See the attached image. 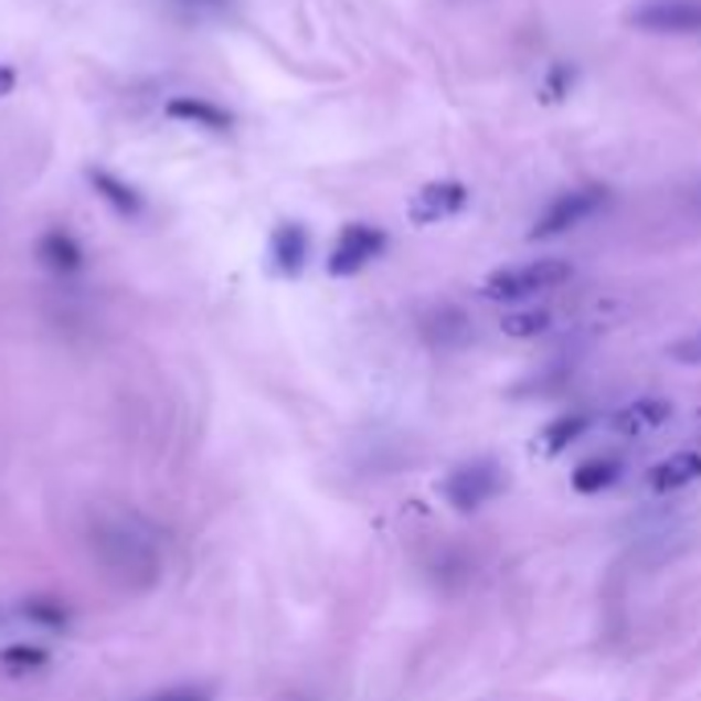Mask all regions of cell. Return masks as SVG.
<instances>
[{
    "mask_svg": "<svg viewBox=\"0 0 701 701\" xmlns=\"http://www.w3.org/2000/svg\"><path fill=\"white\" fill-rule=\"evenodd\" d=\"M91 550L99 559L103 574L128 591H148L160 578V554L144 533L128 521H99L91 533Z\"/></svg>",
    "mask_w": 701,
    "mask_h": 701,
    "instance_id": "cell-1",
    "label": "cell"
},
{
    "mask_svg": "<svg viewBox=\"0 0 701 701\" xmlns=\"http://www.w3.org/2000/svg\"><path fill=\"white\" fill-rule=\"evenodd\" d=\"M574 275L566 258H538V263H521L509 272H492L485 279V300L509 304V300H530L542 291H554Z\"/></svg>",
    "mask_w": 701,
    "mask_h": 701,
    "instance_id": "cell-2",
    "label": "cell"
},
{
    "mask_svg": "<svg viewBox=\"0 0 701 701\" xmlns=\"http://www.w3.org/2000/svg\"><path fill=\"white\" fill-rule=\"evenodd\" d=\"M607 189L599 185H587V189H571V193H562V198L550 201V210L538 217V226L530 230V238H559L566 230L583 226L587 217H595L607 205Z\"/></svg>",
    "mask_w": 701,
    "mask_h": 701,
    "instance_id": "cell-3",
    "label": "cell"
},
{
    "mask_svg": "<svg viewBox=\"0 0 701 701\" xmlns=\"http://www.w3.org/2000/svg\"><path fill=\"white\" fill-rule=\"evenodd\" d=\"M504 488V472L492 464V459H476V464H464L456 472L447 476V501L456 504L459 513H472L480 504H488L497 492Z\"/></svg>",
    "mask_w": 701,
    "mask_h": 701,
    "instance_id": "cell-4",
    "label": "cell"
},
{
    "mask_svg": "<svg viewBox=\"0 0 701 701\" xmlns=\"http://www.w3.org/2000/svg\"><path fill=\"white\" fill-rule=\"evenodd\" d=\"M382 251H386V234L378 226H361V222H353V226L341 230V238L332 246L329 275H358L361 267H370Z\"/></svg>",
    "mask_w": 701,
    "mask_h": 701,
    "instance_id": "cell-5",
    "label": "cell"
},
{
    "mask_svg": "<svg viewBox=\"0 0 701 701\" xmlns=\"http://www.w3.org/2000/svg\"><path fill=\"white\" fill-rule=\"evenodd\" d=\"M631 25L648 33H701V0H652L631 13Z\"/></svg>",
    "mask_w": 701,
    "mask_h": 701,
    "instance_id": "cell-6",
    "label": "cell"
},
{
    "mask_svg": "<svg viewBox=\"0 0 701 701\" xmlns=\"http://www.w3.org/2000/svg\"><path fill=\"white\" fill-rule=\"evenodd\" d=\"M468 205V189L459 181H439V185H427L411 205V217L418 226H431V222H444V217H456L459 210Z\"/></svg>",
    "mask_w": 701,
    "mask_h": 701,
    "instance_id": "cell-7",
    "label": "cell"
},
{
    "mask_svg": "<svg viewBox=\"0 0 701 701\" xmlns=\"http://www.w3.org/2000/svg\"><path fill=\"white\" fill-rule=\"evenodd\" d=\"M38 258L45 263V272H54V275H78L86 263L83 246L74 243V234H66V230H50V234H42Z\"/></svg>",
    "mask_w": 701,
    "mask_h": 701,
    "instance_id": "cell-8",
    "label": "cell"
},
{
    "mask_svg": "<svg viewBox=\"0 0 701 701\" xmlns=\"http://www.w3.org/2000/svg\"><path fill=\"white\" fill-rule=\"evenodd\" d=\"M164 115L169 119H181V124H198V128L210 131H226L234 124V115L226 107H217L210 99H193V95H177V99L164 103Z\"/></svg>",
    "mask_w": 701,
    "mask_h": 701,
    "instance_id": "cell-9",
    "label": "cell"
},
{
    "mask_svg": "<svg viewBox=\"0 0 701 701\" xmlns=\"http://www.w3.org/2000/svg\"><path fill=\"white\" fill-rule=\"evenodd\" d=\"M698 476H701L698 452H677V456L660 459L657 468L648 472V488H652V492H677V488L693 485Z\"/></svg>",
    "mask_w": 701,
    "mask_h": 701,
    "instance_id": "cell-10",
    "label": "cell"
},
{
    "mask_svg": "<svg viewBox=\"0 0 701 701\" xmlns=\"http://www.w3.org/2000/svg\"><path fill=\"white\" fill-rule=\"evenodd\" d=\"M669 415H673V406L665 399L628 402L616 415V431H624V435H645V431H657L660 423H669Z\"/></svg>",
    "mask_w": 701,
    "mask_h": 701,
    "instance_id": "cell-11",
    "label": "cell"
},
{
    "mask_svg": "<svg viewBox=\"0 0 701 701\" xmlns=\"http://www.w3.org/2000/svg\"><path fill=\"white\" fill-rule=\"evenodd\" d=\"M272 255H275V267L284 275H300L304 263H308V234H304V226L287 222V226L275 230Z\"/></svg>",
    "mask_w": 701,
    "mask_h": 701,
    "instance_id": "cell-12",
    "label": "cell"
},
{
    "mask_svg": "<svg viewBox=\"0 0 701 701\" xmlns=\"http://www.w3.org/2000/svg\"><path fill=\"white\" fill-rule=\"evenodd\" d=\"M91 185H95V193H99L107 205H111L115 214H124V217H136L144 210V198L136 193V189L128 185V181H119L115 172L107 169H91Z\"/></svg>",
    "mask_w": 701,
    "mask_h": 701,
    "instance_id": "cell-13",
    "label": "cell"
},
{
    "mask_svg": "<svg viewBox=\"0 0 701 701\" xmlns=\"http://www.w3.org/2000/svg\"><path fill=\"white\" fill-rule=\"evenodd\" d=\"M616 480H619V459L612 456L587 459V464H578V472L571 476L574 492H583V497H595V492L612 488Z\"/></svg>",
    "mask_w": 701,
    "mask_h": 701,
    "instance_id": "cell-14",
    "label": "cell"
},
{
    "mask_svg": "<svg viewBox=\"0 0 701 701\" xmlns=\"http://www.w3.org/2000/svg\"><path fill=\"white\" fill-rule=\"evenodd\" d=\"M21 616H25L29 624H38V628L62 631L71 624V607L62 599H54V595H33V599L21 603Z\"/></svg>",
    "mask_w": 701,
    "mask_h": 701,
    "instance_id": "cell-15",
    "label": "cell"
},
{
    "mask_svg": "<svg viewBox=\"0 0 701 701\" xmlns=\"http://www.w3.org/2000/svg\"><path fill=\"white\" fill-rule=\"evenodd\" d=\"M0 669L13 677L42 673V669H50V652L42 645H9L0 648Z\"/></svg>",
    "mask_w": 701,
    "mask_h": 701,
    "instance_id": "cell-16",
    "label": "cell"
},
{
    "mask_svg": "<svg viewBox=\"0 0 701 701\" xmlns=\"http://www.w3.org/2000/svg\"><path fill=\"white\" fill-rule=\"evenodd\" d=\"M587 431V418L583 415H559L554 423H545V431H542V447L550 452V456H559L562 447H571L578 435Z\"/></svg>",
    "mask_w": 701,
    "mask_h": 701,
    "instance_id": "cell-17",
    "label": "cell"
},
{
    "mask_svg": "<svg viewBox=\"0 0 701 701\" xmlns=\"http://www.w3.org/2000/svg\"><path fill=\"white\" fill-rule=\"evenodd\" d=\"M504 337H513V341H530V337H542L550 329V312L545 308H525V312H509L501 320Z\"/></svg>",
    "mask_w": 701,
    "mask_h": 701,
    "instance_id": "cell-18",
    "label": "cell"
},
{
    "mask_svg": "<svg viewBox=\"0 0 701 701\" xmlns=\"http://www.w3.org/2000/svg\"><path fill=\"white\" fill-rule=\"evenodd\" d=\"M144 701H214V689H205V686H169V689L148 693Z\"/></svg>",
    "mask_w": 701,
    "mask_h": 701,
    "instance_id": "cell-19",
    "label": "cell"
},
{
    "mask_svg": "<svg viewBox=\"0 0 701 701\" xmlns=\"http://www.w3.org/2000/svg\"><path fill=\"white\" fill-rule=\"evenodd\" d=\"M673 358L689 361V365H698V361H701V337H689V341L673 344Z\"/></svg>",
    "mask_w": 701,
    "mask_h": 701,
    "instance_id": "cell-20",
    "label": "cell"
},
{
    "mask_svg": "<svg viewBox=\"0 0 701 701\" xmlns=\"http://www.w3.org/2000/svg\"><path fill=\"white\" fill-rule=\"evenodd\" d=\"M13 83H17L13 66H0V95H9V91H13Z\"/></svg>",
    "mask_w": 701,
    "mask_h": 701,
    "instance_id": "cell-21",
    "label": "cell"
}]
</instances>
